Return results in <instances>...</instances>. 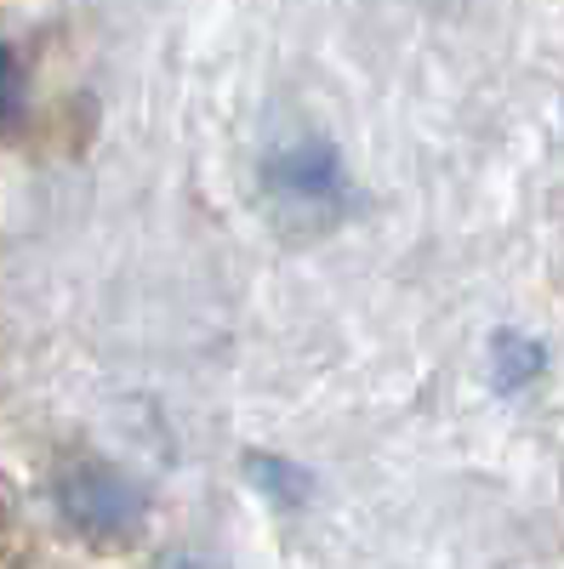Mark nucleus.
Returning <instances> with one entry per match:
<instances>
[{"instance_id": "obj_2", "label": "nucleus", "mask_w": 564, "mask_h": 569, "mask_svg": "<svg viewBox=\"0 0 564 569\" xmlns=\"http://www.w3.org/2000/svg\"><path fill=\"white\" fill-rule=\"evenodd\" d=\"M23 109V74H18V58L12 46H0V131H7Z\"/></svg>"}, {"instance_id": "obj_1", "label": "nucleus", "mask_w": 564, "mask_h": 569, "mask_svg": "<svg viewBox=\"0 0 564 569\" xmlns=\"http://www.w3.org/2000/svg\"><path fill=\"white\" fill-rule=\"evenodd\" d=\"M58 507L75 530L103 536V541L137 530V518H144V496L103 461H69L58 472Z\"/></svg>"}]
</instances>
